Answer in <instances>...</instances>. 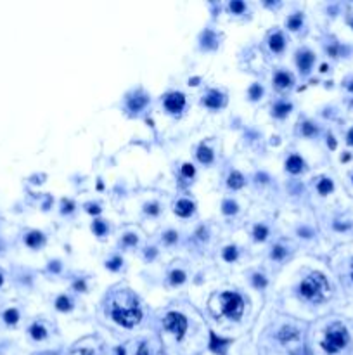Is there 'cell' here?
<instances>
[{
	"instance_id": "cell-1",
	"label": "cell",
	"mask_w": 353,
	"mask_h": 355,
	"mask_svg": "<svg viewBox=\"0 0 353 355\" xmlns=\"http://www.w3.org/2000/svg\"><path fill=\"white\" fill-rule=\"evenodd\" d=\"M300 291L306 300L319 303V302H324V300L329 296V291H331V289H329V283H327L326 277H324L322 274L315 272V274H310V276L301 283Z\"/></svg>"
},
{
	"instance_id": "cell-2",
	"label": "cell",
	"mask_w": 353,
	"mask_h": 355,
	"mask_svg": "<svg viewBox=\"0 0 353 355\" xmlns=\"http://www.w3.org/2000/svg\"><path fill=\"white\" fill-rule=\"evenodd\" d=\"M346 343H348V333H346V329L341 324H334L327 329V333L322 341V348L327 354H336L341 348H345Z\"/></svg>"
},
{
	"instance_id": "cell-3",
	"label": "cell",
	"mask_w": 353,
	"mask_h": 355,
	"mask_svg": "<svg viewBox=\"0 0 353 355\" xmlns=\"http://www.w3.org/2000/svg\"><path fill=\"white\" fill-rule=\"evenodd\" d=\"M111 315L118 324L125 326V328H132V326H135L139 321H141L142 312H141V308H137V307L127 308V307L116 305V307H113Z\"/></svg>"
},
{
	"instance_id": "cell-4",
	"label": "cell",
	"mask_w": 353,
	"mask_h": 355,
	"mask_svg": "<svg viewBox=\"0 0 353 355\" xmlns=\"http://www.w3.org/2000/svg\"><path fill=\"white\" fill-rule=\"evenodd\" d=\"M222 310L227 317L241 319L244 312V302L237 293H223L222 295Z\"/></svg>"
},
{
	"instance_id": "cell-5",
	"label": "cell",
	"mask_w": 353,
	"mask_h": 355,
	"mask_svg": "<svg viewBox=\"0 0 353 355\" xmlns=\"http://www.w3.org/2000/svg\"><path fill=\"white\" fill-rule=\"evenodd\" d=\"M165 328H166L168 331H171V333L180 340L187 329V319L184 317V315L177 314V312H170V314L165 317Z\"/></svg>"
},
{
	"instance_id": "cell-6",
	"label": "cell",
	"mask_w": 353,
	"mask_h": 355,
	"mask_svg": "<svg viewBox=\"0 0 353 355\" xmlns=\"http://www.w3.org/2000/svg\"><path fill=\"white\" fill-rule=\"evenodd\" d=\"M184 106H186V97H184L182 94H177V92L170 94V95H166V99H165V108L171 113L182 111Z\"/></svg>"
},
{
	"instance_id": "cell-7",
	"label": "cell",
	"mask_w": 353,
	"mask_h": 355,
	"mask_svg": "<svg viewBox=\"0 0 353 355\" xmlns=\"http://www.w3.org/2000/svg\"><path fill=\"white\" fill-rule=\"evenodd\" d=\"M229 345H231V340H223V338L216 336L215 333H212V343H210V348H212L215 354L223 355Z\"/></svg>"
},
{
	"instance_id": "cell-8",
	"label": "cell",
	"mask_w": 353,
	"mask_h": 355,
	"mask_svg": "<svg viewBox=\"0 0 353 355\" xmlns=\"http://www.w3.org/2000/svg\"><path fill=\"white\" fill-rule=\"evenodd\" d=\"M175 212H177V215H180V217H189L190 213L194 212V205L189 201V199H180V201L177 203V206H175Z\"/></svg>"
},
{
	"instance_id": "cell-9",
	"label": "cell",
	"mask_w": 353,
	"mask_h": 355,
	"mask_svg": "<svg viewBox=\"0 0 353 355\" xmlns=\"http://www.w3.org/2000/svg\"><path fill=\"white\" fill-rule=\"evenodd\" d=\"M286 168L289 170L291 173H300L301 170H303V160H301L300 156H296V154H293V156H289V160H287Z\"/></svg>"
},
{
	"instance_id": "cell-10",
	"label": "cell",
	"mask_w": 353,
	"mask_h": 355,
	"mask_svg": "<svg viewBox=\"0 0 353 355\" xmlns=\"http://www.w3.org/2000/svg\"><path fill=\"white\" fill-rule=\"evenodd\" d=\"M298 336H300L298 329L289 328V326H284V328L279 331V340L282 341V343H286V341H289V340H296Z\"/></svg>"
},
{
	"instance_id": "cell-11",
	"label": "cell",
	"mask_w": 353,
	"mask_h": 355,
	"mask_svg": "<svg viewBox=\"0 0 353 355\" xmlns=\"http://www.w3.org/2000/svg\"><path fill=\"white\" fill-rule=\"evenodd\" d=\"M313 54L312 52H303V54H300L298 56V66L301 68V71H308L310 70V66H312V63H313Z\"/></svg>"
},
{
	"instance_id": "cell-12",
	"label": "cell",
	"mask_w": 353,
	"mask_h": 355,
	"mask_svg": "<svg viewBox=\"0 0 353 355\" xmlns=\"http://www.w3.org/2000/svg\"><path fill=\"white\" fill-rule=\"evenodd\" d=\"M205 106H208V108H213V109H216V108H220V106L223 104V99H222V95H220L218 92H212L208 95V97H205Z\"/></svg>"
},
{
	"instance_id": "cell-13",
	"label": "cell",
	"mask_w": 353,
	"mask_h": 355,
	"mask_svg": "<svg viewBox=\"0 0 353 355\" xmlns=\"http://www.w3.org/2000/svg\"><path fill=\"white\" fill-rule=\"evenodd\" d=\"M291 82H293L291 75H287V73H284V71H279V73L275 75V78H274V83L279 87V89H286V87H289Z\"/></svg>"
},
{
	"instance_id": "cell-14",
	"label": "cell",
	"mask_w": 353,
	"mask_h": 355,
	"mask_svg": "<svg viewBox=\"0 0 353 355\" xmlns=\"http://www.w3.org/2000/svg\"><path fill=\"white\" fill-rule=\"evenodd\" d=\"M270 49L274 52H281L284 49V37L281 33H274L270 37Z\"/></svg>"
},
{
	"instance_id": "cell-15",
	"label": "cell",
	"mask_w": 353,
	"mask_h": 355,
	"mask_svg": "<svg viewBox=\"0 0 353 355\" xmlns=\"http://www.w3.org/2000/svg\"><path fill=\"white\" fill-rule=\"evenodd\" d=\"M197 160L201 161V163H212L213 161V153H212V149L210 147H206V146H201L199 149H197Z\"/></svg>"
},
{
	"instance_id": "cell-16",
	"label": "cell",
	"mask_w": 353,
	"mask_h": 355,
	"mask_svg": "<svg viewBox=\"0 0 353 355\" xmlns=\"http://www.w3.org/2000/svg\"><path fill=\"white\" fill-rule=\"evenodd\" d=\"M145 104H147V97H144V95H137V97L128 101V108H130L132 111H141Z\"/></svg>"
},
{
	"instance_id": "cell-17",
	"label": "cell",
	"mask_w": 353,
	"mask_h": 355,
	"mask_svg": "<svg viewBox=\"0 0 353 355\" xmlns=\"http://www.w3.org/2000/svg\"><path fill=\"white\" fill-rule=\"evenodd\" d=\"M44 243V236L40 232H31V234L26 236V244L31 248H38L40 244Z\"/></svg>"
},
{
	"instance_id": "cell-18",
	"label": "cell",
	"mask_w": 353,
	"mask_h": 355,
	"mask_svg": "<svg viewBox=\"0 0 353 355\" xmlns=\"http://www.w3.org/2000/svg\"><path fill=\"white\" fill-rule=\"evenodd\" d=\"M242 186H244V177H242L239 172H232L231 177H229V187L239 189V187H242Z\"/></svg>"
},
{
	"instance_id": "cell-19",
	"label": "cell",
	"mask_w": 353,
	"mask_h": 355,
	"mask_svg": "<svg viewBox=\"0 0 353 355\" xmlns=\"http://www.w3.org/2000/svg\"><path fill=\"white\" fill-rule=\"evenodd\" d=\"M30 333H31V336H33L35 340H44V338L47 336V331H45V328L38 324V322H35V324L31 326Z\"/></svg>"
},
{
	"instance_id": "cell-20",
	"label": "cell",
	"mask_w": 353,
	"mask_h": 355,
	"mask_svg": "<svg viewBox=\"0 0 353 355\" xmlns=\"http://www.w3.org/2000/svg\"><path fill=\"white\" fill-rule=\"evenodd\" d=\"M289 111H291V104H286V102H279V104L274 106V115L279 116V118H284Z\"/></svg>"
},
{
	"instance_id": "cell-21",
	"label": "cell",
	"mask_w": 353,
	"mask_h": 355,
	"mask_svg": "<svg viewBox=\"0 0 353 355\" xmlns=\"http://www.w3.org/2000/svg\"><path fill=\"white\" fill-rule=\"evenodd\" d=\"M317 189H319L320 194H329V192L332 191V182L329 179H320Z\"/></svg>"
},
{
	"instance_id": "cell-22",
	"label": "cell",
	"mask_w": 353,
	"mask_h": 355,
	"mask_svg": "<svg viewBox=\"0 0 353 355\" xmlns=\"http://www.w3.org/2000/svg\"><path fill=\"white\" fill-rule=\"evenodd\" d=\"M4 319H5V322H7V324H16V322H18V319H19L18 310H16V308H9V310H5Z\"/></svg>"
},
{
	"instance_id": "cell-23",
	"label": "cell",
	"mask_w": 353,
	"mask_h": 355,
	"mask_svg": "<svg viewBox=\"0 0 353 355\" xmlns=\"http://www.w3.org/2000/svg\"><path fill=\"white\" fill-rule=\"evenodd\" d=\"M56 307L59 308V310H63V312L70 310V308H71L70 298H66V296H59V298H57V302H56Z\"/></svg>"
},
{
	"instance_id": "cell-24",
	"label": "cell",
	"mask_w": 353,
	"mask_h": 355,
	"mask_svg": "<svg viewBox=\"0 0 353 355\" xmlns=\"http://www.w3.org/2000/svg\"><path fill=\"white\" fill-rule=\"evenodd\" d=\"M223 258H225L227 262H234L235 258H237V251H235L234 246H229L223 250Z\"/></svg>"
},
{
	"instance_id": "cell-25",
	"label": "cell",
	"mask_w": 353,
	"mask_h": 355,
	"mask_svg": "<svg viewBox=\"0 0 353 355\" xmlns=\"http://www.w3.org/2000/svg\"><path fill=\"white\" fill-rule=\"evenodd\" d=\"M301 21H303L301 14H296V16H291V18L287 19V24H289L291 30H298V28L301 26Z\"/></svg>"
},
{
	"instance_id": "cell-26",
	"label": "cell",
	"mask_w": 353,
	"mask_h": 355,
	"mask_svg": "<svg viewBox=\"0 0 353 355\" xmlns=\"http://www.w3.org/2000/svg\"><path fill=\"white\" fill-rule=\"evenodd\" d=\"M267 234H268V231L265 225H257V227H255V239L263 241L265 237H267Z\"/></svg>"
},
{
	"instance_id": "cell-27",
	"label": "cell",
	"mask_w": 353,
	"mask_h": 355,
	"mask_svg": "<svg viewBox=\"0 0 353 355\" xmlns=\"http://www.w3.org/2000/svg\"><path fill=\"white\" fill-rule=\"evenodd\" d=\"M170 277H171V284H182L186 281V274L182 270H173Z\"/></svg>"
},
{
	"instance_id": "cell-28",
	"label": "cell",
	"mask_w": 353,
	"mask_h": 355,
	"mask_svg": "<svg viewBox=\"0 0 353 355\" xmlns=\"http://www.w3.org/2000/svg\"><path fill=\"white\" fill-rule=\"evenodd\" d=\"M94 232H95L97 236H104L106 232V224L102 220H95L94 222Z\"/></svg>"
},
{
	"instance_id": "cell-29",
	"label": "cell",
	"mask_w": 353,
	"mask_h": 355,
	"mask_svg": "<svg viewBox=\"0 0 353 355\" xmlns=\"http://www.w3.org/2000/svg\"><path fill=\"white\" fill-rule=\"evenodd\" d=\"M244 9H246V5L242 4L241 0H234V2L231 4V11L232 12H237V14H241V12L244 11Z\"/></svg>"
},
{
	"instance_id": "cell-30",
	"label": "cell",
	"mask_w": 353,
	"mask_h": 355,
	"mask_svg": "<svg viewBox=\"0 0 353 355\" xmlns=\"http://www.w3.org/2000/svg\"><path fill=\"white\" fill-rule=\"evenodd\" d=\"M286 257V250H284L282 246H275L274 251H272V258H275V260H281V258Z\"/></svg>"
},
{
	"instance_id": "cell-31",
	"label": "cell",
	"mask_w": 353,
	"mask_h": 355,
	"mask_svg": "<svg viewBox=\"0 0 353 355\" xmlns=\"http://www.w3.org/2000/svg\"><path fill=\"white\" fill-rule=\"evenodd\" d=\"M223 212L229 215V213H235L237 212V205L234 201H225L223 203Z\"/></svg>"
},
{
	"instance_id": "cell-32",
	"label": "cell",
	"mask_w": 353,
	"mask_h": 355,
	"mask_svg": "<svg viewBox=\"0 0 353 355\" xmlns=\"http://www.w3.org/2000/svg\"><path fill=\"white\" fill-rule=\"evenodd\" d=\"M253 283L257 288H265V284H267V281H265L263 276H260V274H255L253 276Z\"/></svg>"
},
{
	"instance_id": "cell-33",
	"label": "cell",
	"mask_w": 353,
	"mask_h": 355,
	"mask_svg": "<svg viewBox=\"0 0 353 355\" xmlns=\"http://www.w3.org/2000/svg\"><path fill=\"white\" fill-rule=\"evenodd\" d=\"M249 95H251V99H258L261 95V87L260 85H253L251 89H249Z\"/></svg>"
},
{
	"instance_id": "cell-34",
	"label": "cell",
	"mask_w": 353,
	"mask_h": 355,
	"mask_svg": "<svg viewBox=\"0 0 353 355\" xmlns=\"http://www.w3.org/2000/svg\"><path fill=\"white\" fill-rule=\"evenodd\" d=\"M182 173L186 177H192L194 175V166L190 163H186V165H182Z\"/></svg>"
},
{
	"instance_id": "cell-35",
	"label": "cell",
	"mask_w": 353,
	"mask_h": 355,
	"mask_svg": "<svg viewBox=\"0 0 353 355\" xmlns=\"http://www.w3.org/2000/svg\"><path fill=\"white\" fill-rule=\"evenodd\" d=\"M301 132H303V135H312V134H315V127H313L312 123H305Z\"/></svg>"
},
{
	"instance_id": "cell-36",
	"label": "cell",
	"mask_w": 353,
	"mask_h": 355,
	"mask_svg": "<svg viewBox=\"0 0 353 355\" xmlns=\"http://www.w3.org/2000/svg\"><path fill=\"white\" fill-rule=\"evenodd\" d=\"M123 241H125V243H127V244H135V243H137V237H135L134 234H127V236H125V239H123Z\"/></svg>"
},
{
	"instance_id": "cell-37",
	"label": "cell",
	"mask_w": 353,
	"mask_h": 355,
	"mask_svg": "<svg viewBox=\"0 0 353 355\" xmlns=\"http://www.w3.org/2000/svg\"><path fill=\"white\" fill-rule=\"evenodd\" d=\"M119 263H121V260H119V258H115V260H111V262L108 263V267H109V269H113V270H116L119 267Z\"/></svg>"
},
{
	"instance_id": "cell-38",
	"label": "cell",
	"mask_w": 353,
	"mask_h": 355,
	"mask_svg": "<svg viewBox=\"0 0 353 355\" xmlns=\"http://www.w3.org/2000/svg\"><path fill=\"white\" fill-rule=\"evenodd\" d=\"M165 239H166V243H173V241H177V234L175 232H166V236H165Z\"/></svg>"
},
{
	"instance_id": "cell-39",
	"label": "cell",
	"mask_w": 353,
	"mask_h": 355,
	"mask_svg": "<svg viewBox=\"0 0 353 355\" xmlns=\"http://www.w3.org/2000/svg\"><path fill=\"white\" fill-rule=\"evenodd\" d=\"M137 355H149L147 350H145V345H141V348H139V354Z\"/></svg>"
},
{
	"instance_id": "cell-40",
	"label": "cell",
	"mask_w": 353,
	"mask_h": 355,
	"mask_svg": "<svg viewBox=\"0 0 353 355\" xmlns=\"http://www.w3.org/2000/svg\"><path fill=\"white\" fill-rule=\"evenodd\" d=\"M71 210H73V205H71V203H64L63 212H71Z\"/></svg>"
},
{
	"instance_id": "cell-41",
	"label": "cell",
	"mask_w": 353,
	"mask_h": 355,
	"mask_svg": "<svg viewBox=\"0 0 353 355\" xmlns=\"http://www.w3.org/2000/svg\"><path fill=\"white\" fill-rule=\"evenodd\" d=\"M147 212H151V213H158V206H156V205L147 206Z\"/></svg>"
},
{
	"instance_id": "cell-42",
	"label": "cell",
	"mask_w": 353,
	"mask_h": 355,
	"mask_svg": "<svg viewBox=\"0 0 353 355\" xmlns=\"http://www.w3.org/2000/svg\"><path fill=\"white\" fill-rule=\"evenodd\" d=\"M89 212H90V213H99L100 210H99V206H90Z\"/></svg>"
},
{
	"instance_id": "cell-43",
	"label": "cell",
	"mask_w": 353,
	"mask_h": 355,
	"mask_svg": "<svg viewBox=\"0 0 353 355\" xmlns=\"http://www.w3.org/2000/svg\"><path fill=\"white\" fill-rule=\"evenodd\" d=\"M348 144H352L353 146V128L350 130V134H348Z\"/></svg>"
},
{
	"instance_id": "cell-44",
	"label": "cell",
	"mask_w": 353,
	"mask_h": 355,
	"mask_svg": "<svg viewBox=\"0 0 353 355\" xmlns=\"http://www.w3.org/2000/svg\"><path fill=\"white\" fill-rule=\"evenodd\" d=\"M329 146H331L332 149L336 147V142H334V139H332V137H329Z\"/></svg>"
},
{
	"instance_id": "cell-45",
	"label": "cell",
	"mask_w": 353,
	"mask_h": 355,
	"mask_svg": "<svg viewBox=\"0 0 353 355\" xmlns=\"http://www.w3.org/2000/svg\"><path fill=\"white\" fill-rule=\"evenodd\" d=\"M2 283H4V277H2V274H0V286H2Z\"/></svg>"
},
{
	"instance_id": "cell-46",
	"label": "cell",
	"mask_w": 353,
	"mask_h": 355,
	"mask_svg": "<svg viewBox=\"0 0 353 355\" xmlns=\"http://www.w3.org/2000/svg\"><path fill=\"white\" fill-rule=\"evenodd\" d=\"M352 277H353V267H352Z\"/></svg>"
}]
</instances>
